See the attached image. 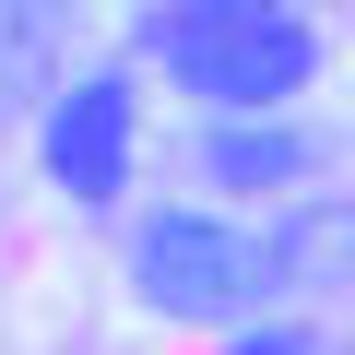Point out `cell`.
Listing matches in <instances>:
<instances>
[{
  "mask_svg": "<svg viewBox=\"0 0 355 355\" xmlns=\"http://www.w3.org/2000/svg\"><path fill=\"white\" fill-rule=\"evenodd\" d=\"M142 60L214 119H284L320 83V24L284 0H166L142 12Z\"/></svg>",
  "mask_w": 355,
  "mask_h": 355,
  "instance_id": "6da1fadb",
  "label": "cell"
},
{
  "mask_svg": "<svg viewBox=\"0 0 355 355\" xmlns=\"http://www.w3.org/2000/svg\"><path fill=\"white\" fill-rule=\"evenodd\" d=\"M130 296L154 308V320H261L284 284H272V249H261V225H225V214H202V202H166V214H142L130 225Z\"/></svg>",
  "mask_w": 355,
  "mask_h": 355,
  "instance_id": "7a4b0ae2",
  "label": "cell"
},
{
  "mask_svg": "<svg viewBox=\"0 0 355 355\" xmlns=\"http://www.w3.org/2000/svg\"><path fill=\"white\" fill-rule=\"evenodd\" d=\"M36 166H48L60 202L107 214V202L130 190V166H142V95H130V71L60 83V95H48V130H36Z\"/></svg>",
  "mask_w": 355,
  "mask_h": 355,
  "instance_id": "3957f363",
  "label": "cell"
},
{
  "mask_svg": "<svg viewBox=\"0 0 355 355\" xmlns=\"http://www.w3.org/2000/svg\"><path fill=\"white\" fill-rule=\"evenodd\" d=\"M190 154H202V190L261 202V190H308L331 130H308V119H214V130H190Z\"/></svg>",
  "mask_w": 355,
  "mask_h": 355,
  "instance_id": "277c9868",
  "label": "cell"
},
{
  "mask_svg": "<svg viewBox=\"0 0 355 355\" xmlns=\"http://www.w3.org/2000/svg\"><path fill=\"white\" fill-rule=\"evenodd\" d=\"M261 249H272V284L284 296H343L355 284V202H296Z\"/></svg>",
  "mask_w": 355,
  "mask_h": 355,
  "instance_id": "5b68a950",
  "label": "cell"
},
{
  "mask_svg": "<svg viewBox=\"0 0 355 355\" xmlns=\"http://www.w3.org/2000/svg\"><path fill=\"white\" fill-rule=\"evenodd\" d=\"M48 48H60V24H48V12H0V119H12V107H36Z\"/></svg>",
  "mask_w": 355,
  "mask_h": 355,
  "instance_id": "8992f818",
  "label": "cell"
},
{
  "mask_svg": "<svg viewBox=\"0 0 355 355\" xmlns=\"http://www.w3.org/2000/svg\"><path fill=\"white\" fill-rule=\"evenodd\" d=\"M225 355H343V343H331V331H308V320H249Z\"/></svg>",
  "mask_w": 355,
  "mask_h": 355,
  "instance_id": "52a82bcc",
  "label": "cell"
}]
</instances>
